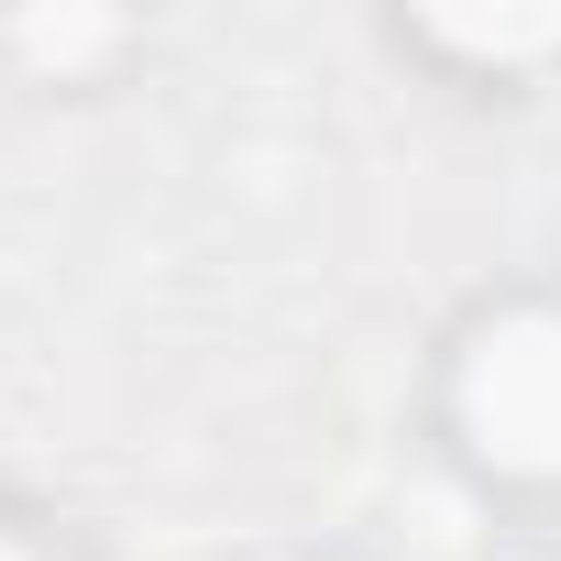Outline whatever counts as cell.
Wrapping results in <instances>:
<instances>
[{"instance_id": "obj_1", "label": "cell", "mask_w": 561, "mask_h": 561, "mask_svg": "<svg viewBox=\"0 0 561 561\" xmlns=\"http://www.w3.org/2000/svg\"><path fill=\"white\" fill-rule=\"evenodd\" d=\"M440 440L506 506H561V287H506L440 342Z\"/></svg>"}, {"instance_id": "obj_2", "label": "cell", "mask_w": 561, "mask_h": 561, "mask_svg": "<svg viewBox=\"0 0 561 561\" xmlns=\"http://www.w3.org/2000/svg\"><path fill=\"white\" fill-rule=\"evenodd\" d=\"M408 45L419 56H440V67H462V78H495V89H528V78H550L561 67V12H419L408 23Z\"/></svg>"}, {"instance_id": "obj_3", "label": "cell", "mask_w": 561, "mask_h": 561, "mask_svg": "<svg viewBox=\"0 0 561 561\" xmlns=\"http://www.w3.org/2000/svg\"><path fill=\"white\" fill-rule=\"evenodd\" d=\"M0 561H56V550H45V539H34L23 517H0Z\"/></svg>"}]
</instances>
